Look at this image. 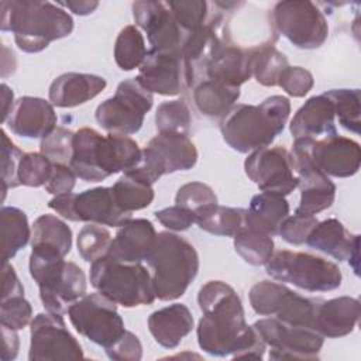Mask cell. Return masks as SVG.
<instances>
[{
  "instance_id": "4316f807",
  "label": "cell",
  "mask_w": 361,
  "mask_h": 361,
  "mask_svg": "<svg viewBox=\"0 0 361 361\" xmlns=\"http://www.w3.org/2000/svg\"><path fill=\"white\" fill-rule=\"evenodd\" d=\"M106 86L107 82L103 76L66 72L52 80L48 96L49 102L56 107H76L94 99L106 89Z\"/></svg>"
},
{
  "instance_id": "277c9868",
  "label": "cell",
  "mask_w": 361,
  "mask_h": 361,
  "mask_svg": "<svg viewBox=\"0 0 361 361\" xmlns=\"http://www.w3.org/2000/svg\"><path fill=\"white\" fill-rule=\"evenodd\" d=\"M289 114V99L274 94L259 104H234L221 118L220 131L234 151L247 154L269 147L283 131Z\"/></svg>"
},
{
  "instance_id": "8d00e7d4",
  "label": "cell",
  "mask_w": 361,
  "mask_h": 361,
  "mask_svg": "<svg viewBox=\"0 0 361 361\" xmlns=\"http://www.w3.org/2000/svg\"><path fill=\"white\" fill-rule=\"evenodd\" d=\"M111 188L118 206L131 214L135 210L148 207L155 196L151 183L141 180L130 172H124Z\"/></svg>"
},
{
  "instance_id": "816d5d0a",
  "label": "cell",
  "mask_w": 361,
  "mask_h": 361,
  "mask_svg": "<svg viewBox=\"0 0 361 361\" xmlns=\"http://www.w3.org/2000/svg\"><path fill=\"white\" fill-rule=\"evenodd\" d=\"M154 214L164 227L172 231H185L196 221V217L190 210L178 204L157 210Z\"/></svg>"
},
{
  "instance_id": "681fc988",
  "label": "cell",
  "mask_w": 361,
  "mask_h": 361,
  "mask_svg": "<svg viewBox=\"0 0 361 361\" xmlns=\"http://www.w3.org/2000/svg\"><path fill=\"white\" fill-rule=\"evenodd\" d=\"M317 221L319 220L316 219V216L293 213V216H288L282 221L278 234L286 243H289L292 245H300V244L306 243L310 231L317 224Z\"/></svg>"
},
{
  "instance_id": "f1b7e54d",
  "label": "cell",
  "mask_w": 361,
  "mask_h": 361,
  "mask_svg": "<svg viewBox=\"0 0 361 361\" xmlns=\"http://www.w3.org/2000/svg\"><path fill=\"white\" fill-rule=\"evenodd\" d=\"M195 320L186 305L172 303L152 312L148 317V330L164 348H175L193 330Z\"/></svg>"
},
{
  "instance_id": "11a10c76",
  "label": "cell",
  "mask_w": 361,
  "mask_h": 361,
  "mask_svg": "<svg viewBox=\"0 0 361 361\" xmlns=\"http://www.w3.org/2000/svg\"><path fill=\"white\" fill-rule=\"evenodd\" d=\"M1 336H3L1 360L3 361H11L17 357L18 348H20V340H18L17 330L1 326Z\"/></svg>"
},
{
  "instance_id": "9f6ffc18",
  "label": "cell",
  "mask_w": 361,
  "mask_h": 361,
  "mask_svg": "<svg viewBox=\"0 0 361 361\" xmlns=\"http://www.w3.org/2000/svg\"><path fill=\"white\" fill-rule=\"evenodd\" d=\"M61 7H66L69 8L73 14L78 16H87L92 14L97 7H99V1L94 0H68L65 3H58Z\"/></svg>"
},
{
  "instance_id": "ac0fdd59",
  "label": "cell",
  "mask_w": 361,
  "mask_h": 361,
  "mask_svg": "<svg viewBox=\"0 0 361 361\" xmlns=\"http://www.w3.org/2000/svg\"><path fill=\"white\" fill-rule=\"evenodd\" d=\"M290 154L298 176V188L300 189V202L295 213L314 216L329 209L336 197V185L333 180L322 172L295 142Z\"/></svg>"
},
{
  "instance_id": "5bb4252c",
  "label": "cell",
  "mask_w": 361,
  "mask_h": 361,
  "mask_svg": "<svg viewBox=\"0 0 361 361\" xmlns=\"http://www.w3.org/2000/svg\"><path fill=\"white\" fill-rule=\"evenodd\" d=\"M252 327L271 347L269 360H317L324 344L317 330L290 326L276 317L259 319Z\"/></svg>"
},
{
  "instance_id": "ffe728a7",
  "label": "cell",
  "mask_w": 361,
  "mask_h": 361,
  "mask_svg": "<svg viewBox=\"0 0 361 361\" xmlns=\"http://www.w3.org/2000/svg\"><path fill=\"white\" fill-rule=\"evenodd\" d=\"M137 80L151 93L176 96L189 89L182 52L148 51Z\"/></svg>"
},
{
  "instance_id": "9c48e42d",
  "label": "cell",
  "mask_w": 361,
  "mask_h": 361,
  "mask_svg": "<svg viewBox=\"0 0 361 361\" xmlns=\"http://www.w3.org/2000/svg\"><path fill=\"white\" fill-rule=\"evenodd\" d=\"M154 104V96L137 78L118 83L113 97L102 102L94 113L99 126L113 134L131 135L141 130L145 114Z\"/></svg>"
},
{
  "instance_id": "8992f818",
  "label": "cell",
  "mask_w": 361,
  "mask_h": 361,
  "mask_svg": "<svg viewBox=\"0 0 361 361\" xmlns=\"http://www.w3.org/2000/svg\"><path fill=\"white\" fill-rule=\"evenodd\" d=\"M152 269V286L159 300L169 302L185 295L199 272L196 248L183 237L161 231L147 259Z\"/></svg>"
},
{
  "instance_id": "2e32d148",
  "label": "cell",
  "mask_w": 361,
  "mask_h": 361,
  "mask_svg": "<svg viewBox=\"0 0 361 361\" xmlns=\"http://www.w3.org/2000/svg\"><path fill=\"white\" fill-rule=\"evenodd\" d=\"M30 361L85 358L82 345L68 330L62 314L38 313L30 323Z\"/></svg>"
},
{
  "instance_id": "83f0119b",
  "label": "cell",
  "mask_w": 361,
  "mask_h": 361,
  "mask_svg": "<svg viewBox=\"0 0 361 361\" xmlns=\"http://www.w3.org/2000/svg\"><path fill=\"white\" fill-rule=\"evenodd\" d=\"M360 313V300L353 296L320 300L316 313V330L327 338L348 336L357 327Z\"/></svg>"
},
{
  "instance_id": "ab89813d",
  "label": "cell",
  "mask_w": 361,
  "mask_h": 361,
  "mask_svg": "<svg viewBox=\"0 0 361 361\" xmlns=\"http://www.w3.org/2000/svg\"><path fill=\"white\" fill-rule=\"evenodd\" d=\"M324 94L330 99L341 127L354 134H360V89H331L324 92Z\"/></svg>"
},
{
  "instance_id": "bcb514c9",
  "label": "cell",
  "mask_w": 361,
  "mask_h": 361,
  "mask_svg": "<svg viewBox=\"0 0 361 361\" xmlns=\"http://www.w3.org/2000/svg\"><path fill=\"white\" fill-rule=\"evenodd\" d=\"M1 134V192L3 197L6 196L8 189L20 186L18 180V166L24 152L8 138L4 130Z\"/></svg>"
},
{
  "instance_id": "44dd1931",
  "label": "cell",
  "mask_w": 361,
  "mask_h": 361,
  "mask_svg": "<svg viewBox=\"0 0 361 361\" xmlns=\"http://www.w3.org/2000/svg\"><path fill=\"white\" fill-rule=\"evenodd\" d=\"M73 221L94 223L109 227H120L131 219V213L124 212L114 196L113 188L99 186L73 193Z\"/></svg>"
},
{
  "instance_id": "9a60e30c",
  "label": "cell",
  "mask_w": 361,
  "mask_h": 361,
  "mask_svg": "<svg viewBox=\"0 0 361 361\" xmlns=\"http://www.w3.org/2000/svg\"><path fill=\"white\" fill-rule=\"evenodd\" d=\"M244 171L265 193L288 196L298 188L292 154L281 145L252 151L244 161Z\"/></svg>"
},
{
  "instance_id": "7dc6e473",
  "label": "cell",
  "mask_w": 361,
  "mask_h": 361,
  "mask_svg": "<svg viewBox=\"0 0 361 361\" xmlns=\"http://www.w3.org/2000/svg\"><path fill=\"white\" fill-rule=\"evenodd\" d=\"M31 320H32V306L24 298V295L11 296L8 299L1 300V306H0L1 326H6L8 329L18 331L24 329L27 324H30Z\"/></svg>"
},
{
  "instance_id": "6da1fadb",
  "label": "cell",
  "mask_w": 361,
  "mask_h": 361,
  "mask_svg": "<svg viewBox=\"0 0 361 361\" xmlns=\"http://www.w3.org/2000/svg\"><path fill=\"white\" fill-rule=\"evenodd\" d=\"M202 312L196 334L199 347L214 357H264L267 344L245 322L244 307L233 286L223 281L206 282L197 293Z\"/></svg>"
},
{
  "instance_id": "db71d44e",
  "label": "cell",
  "mask_w": 361,
  "mask_h": 361,
  "mask_svg": "<svg viewBox=\"0 0 361 361\" xmlns=\"http://www.w3.org/2000/svg\"><path fill=\"white\" fill-rule=\"evenodd\" d=\"M1 279H3V290H1V300L8 299L11 296H20L24 295V286L21 281L18 279L16 269L11 264L3 262V271H1Z\"/></svg>"
},
{
  "instance_id": "1f68e13d",
  "label": "cell",
  "mask_w": 361,
  "mask_h": 361,
  "mask_svg": "<svg viewBox=\"0 0 361 361\" xmlns=\"http://www.w3.org/2000/svg\"><path fill=\"white\" fill-rule=\"evenodd\" d=\"M0 231L3 262H8L28 241H31V228L27 214L14 206H3L0 210Z\"/></svg>"
},
{
  "instance_id": "c3c4849f",
  "label": "cell",
  "mask_w": 361,
  "mask_h": 361,
  "mask_svg": "<svg viewBox=\"0 0 361 361\" xmlns=\"http://www.w3.org/2000/svg\"><path fill=\"white\" fill-rule=\"evenodd\" d=\"M313 85V75L302 66H286L278 79V86L292 97L306 96Z\"/></svg>"
},
{
  "instance_id": "52a82bcc",
  "label": "cell",
  "mask_w": 361,
  "mask_h": 361,
  "mask_svg": "<svg viewBox=\"0 0 361 361\" xmlns=\"http://www.w3.org/2000/svg\"><path fill=\"white\" fill-rule=\"evenodd\" d=\"M90 285L123 307L151 305L157 299L152 278L141 262L103 258L90 265Z\"/></svg>"
},
{
  "instance_id": "f546056e",
  "label": "cell",
  "mask_w": 361,
  "mask_h": 361,
  "mask_svg": "<svg viewBox=\"0 0 361 361\" xmlns=\"http://www.w3.org/2000/svg\"><path fill=\"white\" fill-rule=\"evenodd\" d=\"M289 216V203L285 196L261 192L252 196L245 213V227L276 235L282 221Z\"/></svg>"
},
{
  "instance_id": "d6a6232c",
  "label": "cell",
  "mask_w": 361,
  "mask_h": 361,
  "mask_svg": "<svg viewBox=\"0 0 361 361\" xmlns=\"http://www.w3.org/2000/svg\"><path fill=\"white\" fill-rule=\"evenodd\" d=\"M247 209L228 207L219 203L212 204L196 214V224L200 230L213 235L234 237L245 227Z\"/></svg>"
},
{
  "instance_id": "7bdbcfd3",
  "label": "cell",
  "mask_w": 361,
  "mask_h": 361,
  "mask_svg": "<svg viewBox=\"0 0 361 361\" xmlns=\"http://www.w3.org/2000/svg\"><path fill=\"white\" fill-rule=\"evenodd\" d=\"M166 4L185 34L195 31L207 23L209 3L204 0H180L168 1Z\"/></svg>"
},
{
  "instance_id": "e575fe53",
  "label": "cell",
  "mask_w": 361,
  "mask_h": 361,
  "mask_svg": "<svg viewBox=\"0 0 361 361\" xmlns=\"http://www.w3.org/2000/svg\"><path fill=\"white\" fill-rule=\"evenodd\" d=\"M47 245L59 251L63 257L72 248L71 227L54 214H41L35 219L31 228V247Z\"/></svg>"
},
{
  "instance_id": "e0dca14e",
  "label": "cell",
  "mask_w": 361,
  "mask_h": 361,
  "mask_svg": "<svg viewBox=\"0 0 361 361\" xmlns=\"http://www.w3.org/2000/svg\"><path fill=\"white\" fill-rule=\"evenodd\" d=\"M293 142L299 145L309 159L327 176L350 178L360 169L361 148L353 138L333 134L317 140L299 138Z\"/></svg>"
},
{
  "instance_id": "60d3db41",
  "label": "cell",
  "mask_w": 361,
  "mask_h": 361,
  "mask_svg": "<svg viewBox=\"0 0 361 361\" xmlns=\"http://www.w3.org/2000/svg\"><path fill=\"white\" fill-rule=\"evenodd\" d=\"M155 124L158 133L186 134L190 130L192 114L183 99L162 102L155 111Z\"/></svg>"
},
{
  "instance_id": "8fae6325",
  "label": "cell",
  "mask_w": 361,
  "mask_h": 361,
  "mask_svg": "<svg viewBox=\"0 0 361 361\" xmlns=\"http://www.w3.org/2000/svg\"><path fill=\"white\" fill-rule=\"evenodd\" d=\"M250 305L259 316H275L290 326L316 330V313L320 299L302 296L282 282L261 281L251 286Z\"/></svg>"
},
{
  "instance_id": "603a6c76",
  "label": "cell",
  "mask_w": 361,
  "mask_h": 361,
  "mask_svg": "<svg viewBox=\"0 0 361 361\" xmlns=\"http://www.w3.org/2000/svg\"><path fill=\"white\" fill-rule=\"evenodd\" d=\"M306 244L334 259L348 261L358 275L360 235L350 233L340 220L331 217L317 221L310 231Z\"/></svg>"
},
{
  "instance_id": "b9f144b4",
  "label": "cell",
  "mask_w": 361,
  "mask_h": 361,
  "mask_svg": "<svg viewBox=\"0 0 361 361\" xmlns=\"http://www.w3.org/2000/svg\"><path fill=\"white\" fill-rule=\"evenodd\" d=\"M54 162L42 152H24L18 166L20 185L30 188L45 186L51 173Z\"/></svg>"
},
{
  "instance_id": "d6986e66",
  "label": "cell",
  "mask_w": 361,
  "mask_h": 361,
  "mask_svg": "<svg viewBox=\"0 0 361 361\" xmlns=\"http://www.w3.org/2000/svg\"><path fill=\"white\" fill-rule=\"evenodd\" d=\"M133 17L135 25L145 31L151 51L182 52L185 32L165 1H134Z\"/></svg>"
},
{
  "instance_id": "30bf717a",
  "label": "cell",
  "mask_w": 361,
  "mask_h": 361,
  "mask_svg": "<svg viewBox=\"0 0 361 361\" xmlns=\"http://www.w3.org/2000/svg\"><path fill=\"white\" fill-rule=\"evenodd\" d=\"M197 157V149L186 134L158 133L142 148L140 162L127 172L154 185L162 175L192 169Z\"/></svg>"
},
{
  "instance_id": "836d02e7",
  "label": "cell",
  "mask_w": 361,
  "mask_h": 361,
  "mask_svg": "<svg viewBox=\"0 0 361 361\" xmlns=\"http://www.w3.org/2000/svg\"><path fill=\"white\" fill-rule=\"evenodd\" d=\"M274 41L268 39L250 48L252 76L259 85L267 87L278 86L282 71L289 66L288 58L275 48Z\"/></svg>"
},
{
  "instance_id": "3957f363",
  "label": "cell",
  "mask_w": 361,
  "mask_h": 361,
  "mask_svg": "<svg viewBox=\"0 0 361 361\" xmlns=\"http://www.w3.org/2000/svg\"><path fill=\"white\" fill-rule=\"evenodd\" d=\"M141 148L128 135H102L90 127H82L73 137V154L69 166L85 182H100L106 178L133 169L141 159Z\"/></svg>"
},
{
  "instance_id": "f35d334b",
  "label": "cell",
  "mask_w": 361,
  "mask_h": 361,
  "mask_svg": "<svg viewBox=\"0 0 361 361\" xmlns=\"http://www.w3.org/2000/svg\"><path fill=\"white\" fill-rule=\"evenodd\" d=\"M111 243L113 237L110 231L106 227L94 223H87L83 226L76 240L79 255L83 258V261L90 264L109 257Z\"/></svg>"
},
{
  "instance_id": "6f0895ef",
  "label": "cell",
  "mask_w": 361,
  "mask_h": 361,
  "mask_svg": "<svg viewBox=\"0 0 361 361\" xmlns=\"http://www.w3.org/2000/svg\"><path fill=\"white\" fill-rule=\"evenodd\" d=\"M14 93L13 90L3 83L1 85V121L6 123V120L8 118L13 107H14Z\"/></svg>"
},
{
  "instance_id": "4dcf8cb0",
  "label": "cell",
  "mask_w": 361,
  "mask_h": 361,
  "mask_svg": "<svg viewBox=\"0 0 361 361\" xmlns=\"http://www.w3.org/2000/svg\"><path fill=\"white\" fill-rule=\"evenodd\" d=\"M192 90L196 109L210 118H223L241 94L240 87H233L209 78L195 83Z\"/></svg>"
},
{
  "instance_id": "f5cc1de1",
  "label": "cell",
  "mask_w": 361,
  "mask_h": 361,
  "mask_svg": "<svg viewBox=\"0 0 361 361\" xmlns=\"http://www.w3.org/2000/svg\"><path fill=\"white\" fill-rule=\"evenodd\" d=\"M76 175L72 171L69 165L63 164H54L52 173L45 183V190L54 196L62 195V193H69L73 190L75 183H76Z\"/></svg>"
},
{
  "instance_id": "cb8c5ba5",
  "label": "cell",
  "mask_w": 361,
  "mask_h": 361,
  "mask_svg": "<svg viewBox=\"0 0 361 361\" xmlns=\"http://www.w3.org/2000/svg\"><path fill=\"white\" fill-rule=\"evenodd\" d=\"M154 224L147 219H130L118 227L109 252V258L123 262L147 261L155 240Z\"/></svg>"
},
{
  "instance_id": "4fadbf2b",
  "label": "cell",
  "mask_w": 361,
  "mask_h": 361,
  "mask_svg": "<svg viewBox=\"0 0 361 361\" xmlns=\"http://www.w3.org/2000/svg\"><path fill=\"white\" fill-rule=\"evenodd\" d=\"M68 317L80 336L104 350L126 331L117 305L99 292L87 293L76 300L69 307Z\"/></svg>"
},
{
  "instance_id": "5b68a950",
  "label": "cell",
  "mask_w": 361,
  "mask_h": 361,
  "mask_svg": "<svg viewBox=\"0 0 361 361\" xmlns=\"http://www.w3.org/2000/svg\"><path fill=\"white\" fill-rule=\"evenodd\" d=\"M28 269L39 289V299L47 312L66 314L69 307L86 295V275L83 269L55 248L34 245Z\"/></svg>"
},
{
  "instance_id": "484cf974",
  "label": "cell",
  "mask_w": 361,
  "mask_h": 361,
  "mask_svg": "<svg viewBox=\"0 0 361 361\" xmlns=\"http://www.w3.org/2000/svg\"><path fill=\"white\" fill-rule=\"evenodd\" d=\"M251 76L250 48H243L234 44L227 35L223 37L221 45L206 68L204 78L219 80L233 87H240Z\"/></svg>"
},
{
  "instance_id": "ba28073f",
  "label": "cell",
  "mask_w": 361,
  "mask_h": 361,
  "mask_svg": "<svg viewBox=\"0 0 361 361\" xmlns=\"http://www.w3.org/2000/svg\"><path fill=\"white\" fill-rule=\"evenodd\" d=\"M267 274L282 283H292L307 292H329L341 285L343 274L337 264L322 257L281 250L265 264Z\"/></svg>"
},
{
  "instance_id": "ee69618b",
  "label": "cell",
  "mask_w": 361,
  "mask_h": 361,
  "mask_svg": "<svg viewBox=\"0 0 361 361\" xmlns=\"http://www.w3.org/2000/svg\"><path fill=\"white\" fill-rule=\"evenodd\" d=\"M75 133L65 127H55L47 137L41 138L39 152L54 164L69 165L73 154Z\"/></svg>"
},
{
  "instance_id": "74e56055",
  "label": "cell",
  "mask_w": 361,
  "mask_h": 361,
  "mask_svg": "<svg viewBox=\"0 0 361 361\" xmlns=\"http://www.w3.org/2000/svg\"><path fill=\"white\" fill-rule=\"evenodd\" d=\"M233 238L235 252L250 265H265L274 254V240L265 233L244 227Z\"/></svg>"
},
{
  "instance_id": "7c38bea8",
  "label": "cell",
  "mask_w": 361,
  "mask_h": 361,
  "mask_svg": "<svg viewBox=\"0 0 361 361\" xmlns=\"http://www.w3.org/2000/svg\"><path fill=\"white\" fill-rule=\"evenodd\" d=\"M271 18L275 30L300 49L320 48L329 37L327 20L313 1H279L274 6Z\"/></svg>"
},
{
  "instance_id": "7402d4cb",
  "label": "cell",
  "mask_w": 361,
  "mask_h": 361,
  "mask_svg": "<svg viewBox=\"0 0 361 361\" xmlns=\"http://www.w3.org/2000/svg\"><path fill=\"white\" fill-rule=\"evenodd\" d=\"M54 104L42 97L23 96L16 100L6 124L18 137L44 138L56 127Z\"/></svg>"
},
{
  "instance_id": "d590c367",
  "label": "cell",
  "mask_w": 361,
  "mask_h": 361,
  "mask_svg": "<svg viewBox=\"0 0 361 361\" xmlns=\"http://www.w3.org/2000/svg\"><path fill=\"white\" fill-rule=\"evenodd\" d=\"M148 49L144 35L137 25H126L114 42V61L121 71L130 72L140 68L147 58Z\"/></svg>"
},
{
  "instance_id": "f6af8a7d",
  "label": "cell",
  "mask_w": 361,
  "mask_h": 361,
  "mask_svg": "<svg viewBox=\"0 0 361 361\" xmlns=\"http://www.w3.org/2000/svg\"><path fill=\"white\" fill-rule=\"evenodd\" d=\"M216 203L217 196L214 190L203 182L185 183L178 189L175 196V204L190 210L195 214V217L200 210Z\"/></svg>"
},
{
  "instance_id": "f907efd6",
  "label": "cell",
  "mask_w": 361,
  "mask_h": 361,
  "mask_svg": "<svg viewBox=\"0 0 361 361\" xmlns=\"http://www.w3.org/2000/svg\"><path fill=\"white\" fill-rule=\"evenodd\" d=\"M104 351L107 357L114 361H138L142 358V344L140 338L128 330Z\"/></svg>"
},
{
  "instance_id": "d4e9b609",
  "label": "cell",
  "mask_w": 361,
  "mask_h": 361,
  "mask_svg": "<svg viewBox=\"0 0 361 361\" xmlns=\"http://www.w3.org/2000/svg\"><path fill=\"white\" fill-rule=\"evenodd\" d=\"M336 114L330 99L322 93L309 97L295 113L289 130L295 140L323 138L337 134Z\"/></svg>"
},
{
  "instance_id": "7a4b0ae2",
  "label": "cell",
  "mask_w": 361,
  "mask_h": 361,
  "mask_svg": "<svg viewBox=\"0 0 361 361\" xmlns=\"http://www.w3.org/2000/svg\"><path fill=\"white\" fill-rule=\"evenodd\" d=\"M0 7L1 31L13 32L17 47L27 54L41 52L73 31V18L58 3L11 0Z\"/></svg>"
}]
</instances>
